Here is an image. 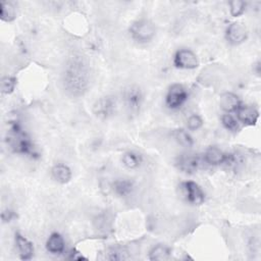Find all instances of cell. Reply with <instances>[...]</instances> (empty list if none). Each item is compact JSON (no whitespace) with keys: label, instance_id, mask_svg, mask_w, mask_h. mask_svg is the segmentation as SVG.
<instances>
[{"label":"cell","instance_id":"1","mask_svg":"<svg viewBox=\"0 0 261 261\" xmlns=\"http://www.w3.org/2000/svg\"><path fill=\"white\" fill-rule=\"evenodd\" d=\"M92 73L87 60L81 55L70 56L62 70L61 83L67 95L79 98L84 96L91 86Z\"/></svg>","mask_w":261,"mask_h":261},{"label":"cell","instance_id":"2","mask_svg":"<svg viewBox=\"0 0 261 261\" xmlns=\"http://www.w3.org/2000/svg\"><path fill=\"white\" fill-rule=\"evenodd\" d=\"M6 143L14 153L32 157L37 155L31 138L24 130H22L17 122L10 124L6 137Z\"/></svg>","mask_w":261,"mask_h":261},{"label":"cell","instance_id":"3","mask_svg":"<svg viewBox=\"0 0 261 261\" xmlns=\"http://www.w3.org/2000/svg\"><path fill=\"white\" fill-rule=\"evenodd\" d=\"M130 38L138 44H146L156 35L155 24L148 18H139L133 21L128 28Z\"/></svg>","mask_w":261,"mask_h":261},{"label":"cell","instance_id":"4","mask_svg":"<svg viewBox=\"0 0 261 261\" xmlns=\"http://www.w3.org/2000/svg\"><path fill=\"white\" fill-rule=\"evenodd\" d=\"M122 101L129 114H139L144 103V93L142 89L136 85L128 86L122 93Z\"/></svg>","mask_w":261,"mask_h":261},{"label":"cell","instance_id":"5","mask_svg":"<svg viewBox=\"0 0 261 261\" xmlns=\"http://www.w3.org/2000/svg\"><path fill=\"white\" fill-rule=\"evenodd\" d=\"M189 93L184 85L172 84L165 95V106L170 110H178L188 101Z\"/></svg>","mask_w":261,"mask_h":261},{"label":"cell","instance_id":"6","mask_svg":"<svg viewBox=\"0 0 261 261\" xmlns=\"http://www.w3.org/2000/svg\"><path fill=\"white\" fill-rule=\"evenodd\" d=\"M116 112V100L111 95L102 96L93 105V113L100 119H108Z\"/></svg>","mask_w":261,"mask_h":261},{"label":"cell","instance_id":"7","mask_svg":"<svg viewBox=\"0 0 261 261\" xmlns=\"http://www.w3.org/2000/svg\"><path fill=\"white\" fill-rule=\"evenodd\" d=\"M180 193L185 200L194 206H199L205 201V193L202 188L193 180H187L180 184Z\"/></svg>","mask_w":261,"mask_h":261},{"label":"cell","instance_id":"8","mask_svg":"<svg viewBox=\"0 0 261 261\" xmlns=\"http://www.w3.org/2000/svg\"><path fill=\"white\" fill-rule=\"evenodd\" d=\"M173 65L179 69H195L199 66L198 56L194 51L188 48H181L175 51L172 58Z\"/></svg>","mask_w":261,"mask_h":261},{"label":"cell","instance_id":"9","mask_svg":"<svg viewBox=\"0 0 261 261\" xmlns=\"http://www.w3.org/2000/svg\"><path fill=\"white\" fill-rule=\"evenodd\" d=\"M203 160L212 166H219L222 164L231 165L234 162V157L232 154L224 153L221 149L216 146H210L206 149L203 155Z\"/></svg>","mask_w":261,"mask_h":261},{"label":"cell","instance_id":"10","mask_svg":"<svg viewBox=\"0 0 261 261\" xmlns=\"http://www.w3.org/2000/svg\"><path fill=\"white\" fill-rule=\"evenodd\" d=\"M224 36L228 44L238 46L243 44L248 39V30L244 23L234 21L227 25Z\"/></svg>","mask_w":261,"mask_h":261},{"label":"cell","instance_id":"11","mask_svg":"<svg viewBox=\"0 0 261 261\" xmlns=\"http://www.w3.org/2000/svg\"><path fill=\"white\" fill-rule=\"evenodd\" d=\"M201 165V159L197 154L185 153L180 154L175 159V166L178 170L185 173L192 174L196 172Z\"/></svg>","mask_w":261,"mask_h":261},{"label":"cell","instance_id":"12","mask_svg":"<svg viewBox=\"0 0 261 261\" xmlns=\"http://www.w3.org/2000/svg\"><path fill=\"white\" fill-rule=\"evenodd\" d=\"M237 119L245 125H255L259 117V111L253 105L242 104L237 110Z\"/></svg>","mask_w":261,"mask_h":261},{"label":"cell","instance_id":"13","mask_svg":"<svg viewBox=\"0 0 261 261\" xmlns=\"http://www.w3.org/2000/svg\"><path fill=\"white\" fill-rule=\"evenodd\" d=\"M14 241L19 258L21 260H31L34 256L35 251L33 243L19 232H15Z\"/></svg>","mask_w":261,"mask_h":261},{"label":"cell","instance_id":"14","mask_svg":"<svg viewBox=\"0 0 261 261\" xmlns=\"http://www.w3.org/2000/svg\"><path fill=\"white\" fill-rule=\"evenodd\" d=\"M243 104L242 100L239 98L238 95L231 92H225L220 96L219 99V105L220 108L225 113H232L237 112V110L241 107Z\"/></svg>","mask_w":261,"mask_h":261},{"label":"cell","instance_id":"15","mask_svg":"<svg viewBox=\"0 0 261 261\" xmlns=\"http://www.w3.org/2000/svg\"><path fill=\"white\" fill-rule=\"evenodd\" d=\"M111 188L116 196L125 198L133 194L135 190V184L129 178H116L112 181Z\"/></svg>","mask_w":261,"mask_h":261},{"label":"cell","instance_id":"16","mask_svg":"<svg viewBox=\"0 0 261 261\" xmlns=\"http://www.w3.org/2000/svg\"><path fill=\"white\" fill-rule=\"evenodd\" d=\"M51 176L56 182L65 185L70 181L72 172L68 165L64 163H56L51 168Z\"/></svg>","mask_w":261,"mask_h":261},{"label":"cell","instance_id":"17","mask_svg":"<svg viewBox=\"0 0 261 261\" xmlns=\"http://www.w3.org/2000/svg\"><path fill=\"white\" fill-rule=\"evenodd\" d=\"M65 242L59 232H52L46 241V250L54 255H59L64 252Z\"/></svg>","mask_w":261,"mask_h":261},{"label":"cell","instance_id":"18","mask_svg":"<svg viewBox=\"0 0 261 261\" xmlns=\"http://www.w3.org/2000/svg\"><path fill=\"white\" fill-rule=\"evenodd\" d=\"M171 256L170 249L162 244L155 245L152 247V249L149 251L148 258L152 261H163V260H168Z\"/></svg>","mask_w":261,"mask_h":261},{"label":"cell","instance_id":"19","mask_svg":"<svg viewBox=\"0 0 261 261\" xmlns=\"http://www.w3.org/2000/svg\"><path fill=\"white\" fill-rule=\"evenodd\" d=\"M121 161L122 164L128 168V169H136L138 168L142 162H143V157L140 153L136 152V151H126L122 154L121 157Z\"/></svg>","mask_w":261,"mask_h":261},{"label":"cell","instance_id":"20","mask_svg":"<svg viewBox=\"0 0 261 261\" xmlns=\"http://www.w3.org/2000/svg\"><path fill=\"white\" fill-rule=\"evenodd\" d=\"M16 17V8L10 1L0 2V18L2 21L10 22Z\"/></svg>","mask_w":261,"mask_h":261},{"label":"cell","instance_id":"21","mask_svg":"<svg viewBox=\"0 0 261 261\" xmlns=\"http://www.w3.org/2000/svg\"><path fill=\"white\" fill-rule=\"evenodd\" d=\"M174 140L181 146L190 148L194 145V140L192 138V136L189 134L188 130L184 129V128H177L173 130L172 134Z\"/></svg>","mask_w":261,"mask_h":261},{"label":"cell","instance_id":"22","mask_svg":"<svg viewBox=\"0 0 261 261\" xmlns=\"http://www.w3.org/2000/svg\"><path fill=\"white\" fill-rule=\"evenodd\" d=\"M221 124L223 127L229 132H237L240 128V122L239 120L232 116L230 113H224L220 117Z\"/></svg>","mask_w":261,"mask_h":261},{"label":"cell","instance_id":"23","mask_svg":"<svg viewBox=\"0 0 261 261\" xmlns=\"http://www.w3.org/2000/svg\"><path fill=\"white\" fill-rule=\"evenodd\" d=\"M16 86V79L11 75H5L1 80V93L3 95L11 94Z\"/></svg>","mask_w":261,"mask_h":261},{"label":"cell","instance_id":"24","mask_svg":"<svg viewBox=\"0 0 261 261\" xmlns=\"http://www.w3.org/2000/svg\"><path fill=\"white\" fill-rule=\"evenodd\" d=\"M228 5H229V12L233 17H239L243 15L247 7V3L242 0H232L228 3Z\"/></svg>","mask_w":261,"mask_h":261},{"label":"cell","instance_id":"25","mask_svg":"<svg viewBox=\"0 0 261 261\" xmlns=\"http://www.w3.org/2000/svg\"><path fill=\"white\" fill-rule=\"evenodd\" d=\"M204 121L203 118L199 114H192L187 119V127L189 130L195 132L202 127Z\"/></svg>","mask_w":261,"mask_h":261},{"label":"cell","instance_id":"26","mask_svg":"<svg viewBox=\"0 0 261 261\" xmlns=\"http://www.w3.org/2000/svg\"><path fill=\"white\" fill-rule=\"evenodd\" d=\"M108 254H109L108 259L110 260H123L127 258L126 256H123V254L125 253H123L121 249H117V248H112Z\"/></svg>","mask_w":261,"mask_h":261},{"label":"cell","instance_id":"27","mask_svg":"<svg viewBox=\"0 0 261 261\" xmlns=\"http://www.w3.org/2000/svg\"><path fill=\"white\" fill-rule=\"evenodd\" d=\"M68 259L70 260H87L86 257H84L82 255V253H80L79 251H76L75 249H72L69 253V256H68Z\"/></svg>","mask_w":261,"mask_h":261},{"label":"cell","instance_id":"28","mask_svg":"<svg viewBox=\"0 0 261 261\" xmlns=\"http://www.w3.org/2000/svg\"><path fill=\"white\" fill-rule=\"evenodd\" d=\"M1 217H2L3 222H8V221H10V220L14 217V213H13L11 210L6 209V210H4V211L2 212Z\"/></svg>","mask_w":261,"mask_h":261}]
</instances>
